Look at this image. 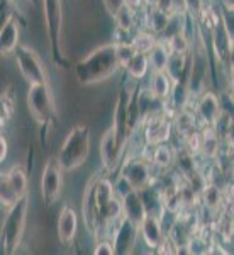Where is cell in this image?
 <instances>
[{"mask_svg": "<svg viewBox=\"0 0 234 255\" xmlns=\"http://www.w3.org/2000/svg\"><path fill=\"white\" fill-rule=\"evenodd\" d=\"M119 177L124 179L136 191H145L150 186H153V163L145 155L129 157L121 165Z\"/></svg>", "mask_w": 234, "mask_h": 255, "instance_id": "obj_5", "label": "cell"}, {"mask_svg": "<svg viewBox=\"0 0 234 255\" xmlns=\"http://www.w3.org/2000/svg\"><path fill=\"white\" fill-rule=\"evenodd\" d=\"M93 254L95 255H114L116 254L112 238H102V240H98L95 244V249H93Z\"/></svg>", "mask_w": 234, "mask_h": 255, "instance_id": "obj_35", "label": "cell"}, {"mask_svg": "<svg viewBox=\"0 0 234 255\" xmlns=\"http://www.w3.org/2000/svg\"><path fill=\"white\" fill-rule=\"evenodd\" d=\"M0 146H2V153H0V160H2V163H3V160L7 158V155H9V141H7V138L3 136H0Z\"/></svg>", "mask_w": 234, "mask_h": 255, "instance_id": "obj_38", "label": "cell"}, {"mask_svg": "<svg viewBox=\"0 0 234 255\" xmlns=\"http://www.w3.org/2000/svg\"><path fill=\"white\" fill-rule=\"evenodd\" d=\"M15 111V96H14V89L7 87L2 92V126L9 123V119L12 118Z\"/></svg>", "mask_w": 234, "mask_h": 255, "instance_id": "obj_30", "label": "cell"}, {"mask_svg": "<svg viewBox=\"0 0 234 255\" xmlns=\"http://www.w3.org/2000/svg\"><path fill=\"white\" fill-rule=\"evenodd\" d=\"M233 116H231V113H229L228 109H221V113H219V116H217V119L214 121V125H212V128H214V131H216V134L219 136L221 139L224 141V136H226V133H228V129H229V126H231V123H233Z\"/></svg>", "mask_w": 234, "mask_h": 255, "instance_id": "obj_32", "label": "cell"}, {"mask_svg": "<svg viewBox=\"0 0 234 255\" xmlns=\"http://www.w3.org/2000/svg\"><path fill=\"white\" fill-rule=\"evenodd\" d=\"M19 199L20 197L15 194V191L12 189L5 172H2V179H0V203H2V208L9 209L10 206H14Z\"/></svg>", "mask_w": 234, "mask_h": 255, "instance_id": "obj_27", "label": "cell"}, {"mask_svg": "<svg viewBox=\"0 0 234 255\" xmlns=\"http://www.w3.org/2000/svg\"><path fill=\"white\" fill-rule=\"evenodd\" d=\"M90 153V128L81 123L70 129L65 141L61 143L56 158L65 172H73L87 162Z\"/></svg>", "mask_w": 234, "mask_h": 255, "instance_id": "obj_3", "label": "cell"}, {"mask_svg": "<svg viewBox=\"0 0 234 255\" xmlns=\"http://www.w3.org/2000/svg\"><path fill=\"white\" fill-rule=\"evenodd\" d=\"M171 129H173V121H170L168 114L163 113H156L151 114L150 118L145 119V139L146 145L156 146L166 143L170 139Z\"/></svg>", "mask_w": 234, "mask_h": 255, "instance_id": "obj_9", "label": "cell"}, {"mask_svg": "<svg viewBox=\"0 0 234 255\" xmlns=\"http://www.w3.org/2000/svg\"><path fill=\"white\" fill-rule=\"evenodd\" d=\"M228 67L231 70V73H234V41L231 43V48H229V53H228Z\"/></svg>", "mask_w": 234, "mask_h": 255, "instance_id": "obj_39", "label": "cell"}, {"mask_svg": "<svg viewBox=\"0 0 234 255\" xmlns=\"http://www.w3.org/2000/svg\"><path fill=\"white\" fill-rule=\"evenodd\" d=\"M197 116L195 113H192L190 109H182L178 113H175L173 118V128L178 133V136H187L188 133H192L194 129H197Z\"/></svg>", "mask_w": 234, "mask_h": 255, "instance_id": "obj_22", "label": "cell"}, {"mask_svg": "<svg viewBox=\"0 0 234 255\" xmlns=\"http://www.w3.org/2000/svg\"><path fill=\"white\" fill-rule=\"evenodd\" d=\"M170 56H171V49L168 46L166 39H158V43L155 44V48L148 53L151 70H153V72H163V70H166Z\"/></svg>", "mask_w": 234, "mask_h": 255, "instance_id": "obj_19", "label": "cell"}, {"mask_svg": "<svg viewBox=\"0 0 234 255\" xmlns=\"http://www.w3.org/2000/svg\"><path fill=\"white\" fill-rule=\"evenodd\" d=\"M185 70V55H178V53H171L170 61L166 65L168 75L173 79V82H180V75Z\"/></svg>", "mask_w": 234, "mask_h": 255, "instance_id": "obj_31", "label": "cell"}, {"mask_svg": "<svg viewBox=\"0 0 234 255\" xmlns=\"http://www.w3.org/2000/svg\"><path fill=\"white\" fill-rule=\"evenodd\" d=\"M20 26L19 20L14 14H9V17L5 19V22L2 24L0 29V51L2 55L9 56L14 55L20 46Z\"/></svg>", "mask_w": 234, "mask_h": 255, "instance_id": "obj_14", "label": "cell"}, {"mask_svg": "<svg viewBox=\"0 0 234 255\" xmlns=\"http://www.w3.org/2000/svg\"><path fill=\"white\" fill-rule=\"evenodd\" d=\"M148 68H150V58H148V55L145 53H136L134 55V58L129 61V65L126 67L127 73H129V77H133V79H143V77L146 75Z\"/></svg>", "mask_w": 234, "mask_h": 255, "instance_id": "obj_26", "label": "cell"}, {"mask_svg": "<svg viewBox=\"0 0 234 255\" xmlns=\"http://www.w3.org/2000/svg\"><path fill=\"white\" fill-rule=\"evenodd\" d=\"M229 96H231V101L234 102V73H231V77H229Z\"/></svg>", "mask_w": 234, "mask_h": 255, "instance_id": "obj_41", "label": "cell"}, {"mask_svg": "<svg viewBox=\"0 0 234 255\" xmlns=\"http://www.w3.org/2000/svg\"><path fill=\"white\" fill-rule=\"evenodd\" d=\"M136 48L133 43H117V63L119 68H126L129 61L136 55Z\"/></svg>", "mask_w": 234, "mask_h": 255, "instance_id": "obj_33", "label": "cell"}, {"mask_svg": "<svg viewBox=\"0 0 234 255\" xmlns=\"http://www.w3.org/2000/svg\"><path fill=\"white\" fill-rule=\"evenodd\" d=\"M139 235V223H136L134 220L124 216V220L117 225V228L112 233V242H114V249L116 254H131L136 245Z\"/></svg>", "mask_w": 234, "mask_h": 255, "instance_id": "obj_10", "label": "cell"}, {"mask_svg": "<svg viewBox=\"0 0 234 255\" xmlns=\"http://www.w3.org/2000/svg\"><path fill=\"white\" fill-rule=\"evenodd\" d=\"M29 194L20 197L14 206L7 209L5 216L0 226V242H2V250L5 255H12L17 252V249L22 244L24 232L27 225V213H29Z\"/></svg>", "mask_w": 234, "mask_h": 255, "instance_id": "obj_2", "label": "cell"}, {"mask_svg": "<svg viewBox=\"0 0 234 255\" xmlns=\"http://www.w3.org/2000/svg\"><path fill=\"white\" fill-rule=\"evenodd\" d=\"M63 174L58 158L49 157L43 167L41 174V197H43L46 206H53L61 197L63 192Z\"/></svg>", "mask_w": 234, "mask_h": 255, "instance_id": "obj_8", "label": "cell"}, {"mask_svg": "<svg viewBox=\"0 0 234 255\" xmlns=\"http://www.w3.org/2000/svg\"><path fill=\"white\" fill-rule=\"evenodd\" d=\"M200 203L204 208L211 209V211H221L224 206V192L217 184L214 182H205L204 187L200 189Z\"/></svg>", "mask_w": 234, "mask_h": 255, "instance_id": "obj_18", "label": "cell"}, {"mask_svg": "<svg viewBox=\"0 0 234 255\" xmlns=\"http://www.w3.org/2000/svg\"><path fill=\"white\" fill-rule=\"evenodd\" d=\"M168 101L171 102L175 113H178V111L187 108L188 101H190V90H188V87L183 84V82H175L173 90H171V96Z\"/></svg>", "mask_w": 234, "mask_h": 255, "instance_id": "obj_24", "label": "cell"}, {"mask_svg": "<svg viewBox=\"0 0 234 255\" xmlns=\"http://www.w3.org/2000/svg\"><path fill=\"white\" fill-rule=\"evenodd\" d=\"M171 15L166 14L165 10L158 9L156 5L148 7L146 14V26L151 32H166L168 24H170Z\"/></svg>", "mask_w": 234, "mask_h": 255, "instance_id": "obj_21", "label": "cell"}, {"mask_svg": "<svg viewBox=\"0 0 234 255\" xmlns=\"http://www.w3.org/2000/svg\"><path fill=\"white\" fill-rule=\"evenodd\" d=\"M114 20H116V29H122V31H133L134 24H136V9L129 5H122L116 15H114Z\"/></svg>", "mask_w": 234, "mask_h": 255, "instance_id": "obj_25", "label": "cell"}, {"mask_svg": "<svg viewBox=\"0 0 234 255\" xmlns=\"http://www.w3.org/2000/svg\"><path fill=\"white\" fill-rule=\"evenodd\" d=\"M175 82L168 75L166 70L163 72H153L150 80V92L158 99V101H168L171 96V90H173Z\"/></svg>", "mask_w": 234, "mask_h": 255, "instance_id": "obj_16", "label": "cell"}, {"mask_svg": "<svg viewBox=\"0 0 234 255\" xmlns=\"http://www.w3.org/2000/svg\"><path fill=\"white\" fill-rule=\"evenodd\" d=\"M139 235H141L143 244H145L148 249L158 250L161 242L165 240V237H166V233L163 232V226H161V218L148 213L141 220V223H139Z\"/></svg>", "mask_w": 234, "mask_h": 255, "instance_id": "obj_12", "label": "cell"}, {"mask_svg": "<svg viewBox=\"0 0 234 255\" xmlns=\"http://www.w3.org/2000/svg\"><path fill=\"white\" fill-rule=\"evenodd\" d=\"M122 203H124V213L127 218L134 220L136 223H141V220L148 215L146 211V204L143 199V192L141 191H129L127 194L122 196Z\"/></svg>", "mask_w": 234, "mask_h": 255, "instance_id": "obj_15", "label": "cell"}, {"mask_svg": "<svg viewBox=\"0 0 234 255\" xmlns=\"http://www.w3.org/2000/svg\"><path fill=\"white\" fill-rule=\"evenodd\" d=\"M119 70L117 63V43H109L104 46L93 49L85 58L77 63L75 73L78 82L85 85L98 84V82L107 80Z\"/></svg>", "mask_w": 234, "mask_h": 255, "instance_id": "obj_1", "label": "cell"}, {"mask_svg": "<svg viewBox=\"0 0 234 255\" xmlns=\"http://www.w3.org/2000/svg\"><path fill=\"white\" fill-rule=\"evenodd\" d=\"M126 138L119 134V126L112 125L102 134L100 139V162L105 172L117 170L119 165H122V157H124Z\"/></svg>", "mask_w": 234, "mask_h": 255, "instance_id": "obj_6", "label": "cell"}, {"mask_svg": "<svg viewBox=\"0 0 234 255\" xmlns=\"http://www.w3.org/2000/svg\"><path fill=\"white\" fill-rule=\"evenodd\" d=\"M166 43L170 46L171 53H178V55H187L188 49H190V39L187 38L185 31H178L175 34L168 36Z\"/></svg>", "mask_w": 234, "mask_h": 255, "instance_id": "obj_29", "label": "cell"}, {"mask_svg": "<svg viewBox=\"0 0 234 255\" xmlns=\"http://www.w3.org/2000/svg\"><path fill=\"white\" fill-rule=\"evenodd\" d=\"M175 162H176V155L170 145L161 143V145L153 146V155H151V163H153V167L159 168V170H163V172H168V170H171Z\"/></svg>", "mask_w": 234, "mask_h": 255, "instance_id": "obj_20", "label": "cell"}, {"mask_svg": "<svg viewBox=\"0 0 234 255\" xmlns=\"http://www.w3.org/2000/svg\"><path fill=\"white\" fill-rule=\"evenodd\" d=\"M221 109H223V106H221L219 97L214 92H211V90H205L199 101H197L194 113L197 116V121L202 125V128H205L214 125Z\"/></svg>", "mask_w": 234, "mask_h": 255, "instance_id": "obj_13", "label": "cell"}, {"mask_svg": "<svg viewBox=\"0 0 234 255\" xmlns=\"http://www.w3.org/2000/svg\"><path fill=\"white\" fill-rule=\"evenodd\" d=\"M56 232H58V240L61 245H73L78 233V216L72 204H63L58 215V223H56Z\"/></svg>", "mask_w": 234, "mask_h": 255, "instance_id": "obj_11", "label": "cell"}, {"mask_svg": "<svg viewBox=\"0 0 234 255\" xmlns=\"http://www.w3.org/2000/svg\"><path fill=\"white\" fill-rule=\"evenodd\" d=\"M202 143H200V155L205 160H216L221 153V145H223V139L216 134L214 128L205 126L202 128Z\"/></svg>", "mask_w": 234, "mask_h": 255, "instance_id": "obj_17", "label": "cell"}, {"mask_svg": "<svg viewBox=\"0 0 234 255\" xmlns=\"http://www.w3.org/2000/svg\"><path fill=\"white\" fill-rule=\"evenodd\" d=\"M27 109L38 125H46L56 113L55 96L49 84H32L27 90Z\"/></svg>", "mask_w": 234, "mask_h": 255, "instance_id": "obj_4", "label": "cell"}, {"mask_svg": "<svg viewBox=\"0 0 234 255\" xmlns=\"http://www.w3.org/2000/svg\"><path fill=\"white\" fill-rule=\"evenodd\" d=\"M158 43V39L155 38L153 32H148V31H139L134 34V39H133V44L134 48H136L138 53H148L151 51V49L155 48V44Z\"/></svg>", "mask_w": 234, "mask_h": 255, "instance_id": "obj_28", "label": "cell"}, {"mask_svg": "<svg viewBox=\"0 0 234 255\" xmlns=\"http://www.w3.org/2000/svg\"><path fill=\"white\" fill-rule=\"evenodd\" d=\"M224 143H226V146H228L229 150L234 151V119H233L231 126H229L228 133H226V136H224Z\"/></svg>", "mask_w": 234, "mask_h": 255, "instance_id": "obj_37", "label": "cell"}, {"mask_svg": "<svg viewBox=\"0 0 234 255\" xmlns=\"http://www.w3.org/2000/svg\"><path fill=\"white\" fill-rule=\"evenodd\" d=\"M126 5L133 7V9H143L146 3V0H124Z\"/></svg>", "mask_w": 234, "mask_h": 255, "instance_id": "obj_40", "label": "cell"}, {"mask_svg": "<svg viewBox=\"0 0 234 255\" xmlns=\"http://www.w3.org/2000/svg\"><path fill=\"white\" fill-rule=\"evenodd\" d=\"M221 20H223L226 31H228L229 38L234 41V7L229 3L223 5V14H221Z\"/></svg>", "mask_w": 234, "mask_h": 255, "instance_id": "obj_34", "label": "cell"}, {"mask_svg": "<svg viewBox=\"0 0 234 255\" xmlns=\"http://www.w3.org/2000/svg\"><path fill=\"white\" fill-rule=\"evenodd\" d=\"M15 55V63L20 72V75L24 77V80L29 85L32 84H46L48 82V72L44 68L43 60L39 58V55L36 53V49H32L27 44H20L17 48Z\"/></svg>", "mask_w": 234, "mask_h": 255, "instance_id": "obj_7", "label": "cell"}, {"mask_svg": "<svg viewBox=\"0 0 234 255\" xmlns=\"http://www.w3.org/2000/svg\"><path fill=\"white\" fill-rule=\"evenodd\" d=\"M5 175H7V179H9L12 189L15 191V194L19 197L27 196V174L20 163H14V165L5 172Z\"/></svg>", "mask_w": 234, "mask_h": 255, "instance_id": "obj_23", "label": "cell"}, {"mask_svg": "<svg viewBox=\"0 0 234 255\" xmlns=\"http://www.w3.org/2000/svg\"><path fill=\"white\" fill-rule=\"evenodd\" d=\"M102 2H104V5H105V10H107L112 17L117 14L119 9L124 5V0H102Z\"/></svg>", "mask_w": 234, "mask_h": 255, "instance_id": "obj_36", "label": "cell"}]
</instances>
